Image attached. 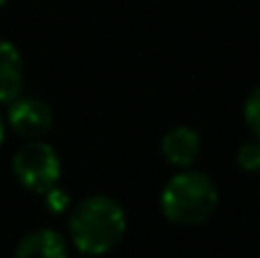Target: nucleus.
Masks as SVG:
<instances>
[{
	"mask_svg": "<svg viewBox=\"0 0 260 258\" xmlns=\"http://www.w3.org/2000/svg\"><path fill=\"white\" fill-rule=\"evenodd\" d=\"M126 210L119 201L105 195H94L80 201L69 222L73 245L87 256H101L114 249L126 236Z\"/></svg>",
	"mask_w": 260,
	"mask_h": 258,
	"instance_id": "f257e3e1",
	"label": "nucleus"
},
{
	"mask_svg": "<svg viewBox=\"0 0 260 258\" xmlns=\"http://www.w3.org/2000/svg\"><path fill=\"white\" fill-rule=\"evenodd\" d=\"M219 192L208 174L183 169L167 181L160 195L162 215L176 227H199L217 208Z\"/></svg>",
	"mask_w": 260,
	"mask_h": 258,
	"instance_id": "f03ea898",
	"label": "nucleus"
},
{
	"mask_svg": "<svg viewBox=\"0 0 260 258\" xmlns=\"http://www.w3.org/2000/svg\"><path fill=\"white\" fill-rule=\"evenodd\" d=\"M14 174L21 181V185L44 195L59 183L62 160L50 144L32 140L25 146H21L14 155Z\"/></svg>",
	"mask_w": 260,
	"mask_h": 258,
	"instance_id": "7ed1b4c3",
	"label": "nucleus"
},
{
	"mask_svg": "<svg viewBox=\"0 0 260 258\" xmlns=\"http://www.w3.org/2000/svg\"><path fill=\"white\" fill-rule=\"evenodd\" d=\"M7 121L18 135L37 140L44 133H48V128L53 126V112H50L48 103H44L41 99L18 96L9 103Z\"/></svg>",
	"mask_w": 260,
	"mask_h": 258,
	"instance_id": "20e7f679",
	"label": "nucleus"
},
{
	"mask_svg": "<svg viewBox=\"0 0 260 258\" xmlns=\"http://www.w3.org/2000/svg\"><path fill=\"white\" fill-rule=\"evenodd\" d=\"M160 151L162 158L171 167L187 169L197 163L199 153H201V137L189 126H174L162 135Z\"/></svg>",
	"mask_w": 260,
	"mask_h": 258,
	"instance_id": "39448f33",
	"label": "nucleus"
},
{
	"mask_svg": "<svg viewBox=\"0 0 260 258\" xmlns=\"http://www.w3.org/2000/svg\"><path fill=\"white\" fill-rule=\"evenodd\" d=\"M25 80V64L18 48L0 39V103H12L21 96Z\"/></svg>",
	"mask_w": 260,
	"mask_h": 258,
	"instance_id": "423d86ee",
	"label": "nucleus"
},
{
	"mask_svg": "<svg viewBox=\"0 0 260 258\" xmlns=\"http://www.w3.org/2000/svg\"><path fill=\"white\" fill-rule=\"evenodd\" d=\"M16 258H69V247L57 231L37 229L18 242Z\"/></svg>",
	"mask_w": 260,
	"mask_h": 258,
	"instance_id": "0eeeda50",
	"label": "nucleus"
},
{
	"mask_svg": "<svg viewBox=\"0 0 260 258\" xmlns=\"http://www.w3.org/2000/svg\"><path fill=\"white\" fill-rule=\"evenodd\" d=\"M238 167L244 169L249 174H258L260 172V140L253 137L251 142H244L242 146L238 149Z\"/></svg>",
	"mask_w": 260,
	"mask_h": 258,
	"instance_id": "6e6552de",
	"label": "nucleus"
},
{
	"mask_svg": "<svg viewBox=\"0 0 260 258\" xmlns=\"http://www.w3.org/2000/svg\"><path fill=\"white\" fill-rule=\"evenodd\" d=\"M244 121L253 133V137L260 140V85L251 89V94L244 101Z\"/></svg>",
	"mask_w": 260,
	"mask_h": 258,
	"instance_id": "1a4fd4ad",
	"label": "nucleus"
},
{
	"mask_svg": "<svg viewBox=\"0 0 260 258\" xmlns=\"http://www.w3.org/2000/svg\"><path fill=\"white\" fill-rule=\"evenodd\" d=\"M44 201H46V208H48V213L53 215H62L69 210V206H71V197H69L67 190H62V187H50L48 192H44Z\"/></svg>",
	"mask_w": 260,
	"mask_h": 258,
	"instance_id": "9d476101",
	"label": "nucleus"
},
{
	"mask_svg": "<svg viewBox=\"0 0 260 258\" xmlns=\"http://www.w3.org/2000/svg\"><path fill=\"white\" fill-rule=\"evenodd\" d=\"M5 142V121H3V117H0V144Z\"/></svg>",
	"mask_w": 260,
	"mask_h": 258,
	"instance_id": "9b49d317",
	"label": "nucleus"
},
{
	"mask_svg": "<svg viewBox=\"0 0 260 258\" xmlns=\"http://www.w3.org/2000/svg\"><path fill=\"white\" fill-rule=\"evenodd\" d=\"M5 3H7V0H0V7H3V5H5Z\"/></svg>",
	"mask_w": 260,
	"mask_h": 258,
	"instance_id": "f8f14e48",
	"label": "nucleus"
},
{
	"mask_svg": "<svg viewBox=\"0 0 260 258\" xmlns=\"http://www.w3.org/2000/svg\"><path fill=\"white\" fill-rule=\"evenodd\" d=\"M82 258H91V256H87V254H85V256H82Z\"/></svg>",
	"mask_w": 260,
	"mask_h": 258,
	"instance_id": "ddd939ff",
	"label": "nucleus"
}]
</instances>
